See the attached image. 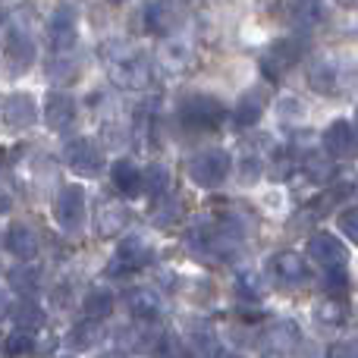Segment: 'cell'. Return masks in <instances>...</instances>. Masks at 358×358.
I'll return each instance as SVG.
<instances>
[{"instance_id":"cell-1","label":"cell","mask_w":358,"mask_h":358,"mask_svg":"<svg viewBox=\"0 0 358 358\" xmlns=\"http://www.w3.org/2000/svg\"><path fill=\"white\" fill-rule=\"evenodd\" d=\"M113 54H107V73L123 88H142L148 82V60L136 54L126 44H110Z\"/></svg>"},{"instance_id":"cell-2","label":"cell","mask_w":358,"mask_h":358,"mask_svg":"<svg viewBox=\"0 0 358 358\" xmlns=\"http://www.w3.org/2000/svg\"><path fill=\"white\" fill-rule=\"evenodd\" d=\"M229 167H233V161H229L227 151L208 148V151H198L189 161V176H192V182L201 185V189H217V185L229 176Z\"/></svg>"},{"instance_id":"cell-3","label":"cell","mask_w":358,"mask_h":358,"mask_svg":"<svg viewBox=\"0 0 358 358\" xmlns=\"http://www.w3.org/2000/svg\"><path fill=\"white\" fill-rule=\"evenodd\" d=\"M179 117L189 129H214L223 123V104L208 94H192L179 104Z\"/></svg>"},{"instance_id":"cell-4","label":"cell","mask_w":358,"mask_h":358,"mask_svg":"<svg viewBox=\"0 0 358 358\" xmlns=\"http://www.w3.org/2000/svg\"><path fill=\"white\" fill-rule=\"evenodd\" d=\"M76 38H79V13H76V6L66 3L57 6L48 22V44L57 54H66V50H73Z\"/></svg>"},{"instance_id":"cell-5","label":"cell","mask_w":358,"mask_h":358,"mask_svg":"<svg viewBox=\"0 0 358 358\" xmlns=\"http://www.w3.org/2000/svg\"><path fill=\"white\" fill-rule=\"evenodd\" d=\"M54 214H57V223H60L66 233H76L85 220V189L76 182L63 185L60 195H57V204H54Z\"/></svg>"},{"instance_id":"cell-6","label":"cell","mask_w":358,"mask_h":358,"mask_svg":"<svg viewBox=\"0 0 358 358\" xmlns=\"http://www.w3.org/2000/svg\"><path fill=\"white\" fill-rule=\"evenodd\" d=\"M63 161L79 176H94L104 167V157H101L98 145H92V138H69L63 145Z\"/></svg>"},{"instance_id":"cell-7","label":"cell","mask_w":358,"mask_h":358,"mask_svg":"<svg viewBox=\"0 0 358 358\" xmlns=\"http://www.w3.org/2000/svg\"><path fill=\"white\" fill-rule=\"evenodd\" d=\"M308 258L317 261L321 267H346L349 261V248L336 239L334 233H315L308 239Z\"/></svg>"},{"instance_id":"cell-8","label":"cell","mask_w":358,"mask_h":358,"mask_svg":"<svg viewBox=\"0 0 358 358\" xmlns=\"http://www.w3.org/2000/svg\"><path fill=\"white\" fill-rule=\"evenodd\" d=\"M299 54H302V44L292 41V38H280V41H273L271 50L264 54L261 69H264L267 79H280L286 69H292V63L299 60Z\"/></svg>"},{"instance_id":"cell-9","label":"cell","mask_w":358,"mask_h":358,"mask_svg":"<svg viewBox=\"0 0 358 358\" xmlns=\"http://www.w3.org/2000/svg\"><path fill=\"white\" fill-rule=\"evenodd\" d=\"M271 273L283 286H299V283H305V280L311 277L308 261H305L302 255H296V252H277L273 255L271 258Z\"/></svg>"},{"instance_id":"cell-10","label":"cell","mask_w":358,"mask_h":358,"mask_svg":"<svg viewBox=\"0 0 358 358\" xmlns=\"http://www.w3.org/2000/svg\"><path fill=\"white\" fill-rule=\"evenodd\" d=\"M35 120H38L35 98H29V94H22V92L3 98V123L10 126V129H29V126H35Z\"/></svg>"},{"instance_id":"cell-11","label":"cell","mask_w":358,"mask_h":358,"mask_svg":"<svg viewBox=\"0 0 358 358\" xmlns=\"http://www.w3.org/2000/svg\"><path fill=\"white\" fill-rule=\"evenodd\" d=\"M148 248H145L142 239H136V236H129V239L120 242L117 255L110 258V264H107V273H129V271H138L142 264H148Z\"/></svg>"},{"instance_id":"cell-12","label":"cell","mask_w":358,"mask_h":358,"mask_svg":"<svg viewBox=\"0 0 358 358\" xmlns=\"http://www.w3.org/2000/svg\"><path fill=\"white\" fill-rule=\"evenodd\" d=\"M73 120H76V101L66 92H50L48 101H44V123L50 129L63 132L66 126H73Z\"/></svg>"},{"instance_id":"cell-13","label":"cell","mask_w":358,"mask_h":358,"mask_svg":"<svg viewBox=\"0 0 358 358\" xmlns=\"http://www.w3.org/2000/svg\"><path fill=\"white\" fill-rule=\"evenodd\" d=\"M126 308H129L136 317L151 321V317H157L164 311V302L151 286H132V289L126 292Z\"/></svg>"},{"instance_id":"cell-14","label":"cell","mask_w":358,"mask_h":358,"mask_svg":"<svg viewBox=\"0 0 358 358\" xmlns=\"http://www.w3.org/2000/svg\"><path fill=\"white\" fill-rule=\"evenodd\" d=\"M324 148H327L330 157L352 155V148H355V129H352V123H346V120H334V123L327 126V132H324Z\"/></svg>"},{"instance_id":"cell-15","label":"cell","mask_w":358,"mask_h":358,"mask_svg":"<svg viewBox=\"0 0 358 358\" xmlns=\"http://www.w3.org/2000/svg\"><path fill=\"white\" fill-rule=\"evenodd\" d=\"M6 248H10V255H16L19 261H31L38 255V236L35 229L22 227V223H13L10 229H6Z\"/></svg>"},{"instance_id":"cell-16","label":"cell","mask_w":358,"mask_h":358,"mask_svg":"<svg viewBox=\"0 0 358 358\" xmlns=\"http://www.w3.org/2000/svg\"><path fill=\"white\" fill-rule=\"evenodd\" d=\"M3 57L6 60H19V69L29 66L31 57H35V50H31V41L25 38V31L13 29V25L3 31Z\"/></svg>"},{"instance_id":"cell-17","label":"cell","mask_w":358,"mask_h":358,"mask_svg":"<svg viewBox=\"0 0 358 358\" xmlns=\"http://www.w3.org/2000/svg\"><path fill=\"white\" fill-rule=\"evenodd\" d=\"M110 179L120 192H126V195H136V192L142 189V170H138L136 161H129V157H123V161L113 164Z\"/></svg>"},{"instance_id":"cell-18","label":"cell","mask_w":358,"mask_h":358,"mask_svg":"<svg viewBox=\"0 0 358 358\" xmlns=\"http://www.w3.org/2000/svg\"><path fill=\"white\" fill-rule=\"evenodd\" d=\"M126 227V208L123 204H104V210L98 214V229L101 236H117Z\"/></svg>"},{"instance_id":"cell-19","label":"cell","mask_w":358,"mask_h":358,"mask_svg":"<svg viewBox=\"0 0 358 358\" xmlns=\"http://www.w3.org/2000/svg\"><path fill=\"white\" fill-rule=\"evenodd\" d=\"M261 117H264V101H261V94H245V98L239 101V107H236V123H239L242 129H248V126H255Z\"/></svg>"},{"instance_id":"cell-20","label":"cell","mask_w":358,"mask_h":358,"mask_svg":"<svg viewBox=\"0 0 358 358\" xmlns=\"http://www.w3.org/2000/svg\"><path fill=\"white\" fill-rule=\"evenodd\" d=\"M113 311V292L110 289H92L85 296V317H107Z\"/></svg>"},{"instance_id":"cell-21","label":"cell","mask_w":358,"mask_h":358,"mask_svg":"<svg viewBox=\"0 0 358 358\" xmlns=\"http://www.w3.org/2000/svg\"><path fill=\"white\" fill-rule=\"evenodd\" d=\"M98 340H101V324H98V317H88L85 324L73 327V334H69V346H76V349H88V346H94Z\"/></svg>"},{"instance_id":"cell-22","label":"cell","mask_w":358,"mask_h":358,"mask_svg":"<svg viewBox=\"0 0 358 358\" xmlns=\"http://www.w3.org/2000/svg\"><path fill=\"white\" fill-rule=\"evenodd\" d=\"M308 79H311V88H315V92H324V94H330V92H334V85H336L334 66H330L327 60L315 63V66H311V73H308Z\"/></svg>"},{"instance_id":"cell-23","label":"cell","mask_w":358,"mask_h":358,"mask_svg":"<svg viewBox=\"0 0 358 358\" xmlns=\"http://www.w3.org/2000/svg\"><path fill=\"white\" fill-rule=\"evenodd\" d=\"M145 29L157 31V35H167L170 29V6L167 3H151L145 10Z\"/></svg>"},{"instance_id":"cell-24","label":"cell","mask_w":358,"mask_h":358,"mask_svg":"<svg viewBox=\"0 0 358 358\" xmlns=\"http://www.w3.org/2000/svg\"><path fill=\"white\" fill-rule=\"evenodd\" d=\"M315 317H317L321 324H330V327H336V324L346 321V305L336 302V299L317 302V305H315Z\"/></svg>"},{"instance_id":"cell-25","label":"cell","mask_w":358,"mask_h":358,"mask_svg":"<svg viewBox=\"0 0 358 358\" xmlns=\"http://www.w3.org/2000/svg\"><path fill=\"white\" fill-rule=\"evenodd\" d=\"M167 185H170V173L161 164H155V167H148L142 173V192H148V195H161V192H167Z\"/></svg>"},{"instance_id":"cell-26","label":"cell","mask_w":358,"mask_h":358,"mask_svg":"<svg viewBox=\"0 0 358 358\" xmlns=\"http://www.w3.org/2000/svg\"><path fill=\"white\" fill-rule=\"evenodd\" d=\"M6 352L10 355H29L35 352V336H31L29 327H19L6 336Z\"/></svg>"},{"instance_id":"cell-27","label":"cell","mask_w":358,"mask_h":358,"mask_svg":"<svg viewBox=\"0 0 358 358\" xmlns=\"http://www.w3.org/2000/svg\"><path fill=\"white\" fill-rule=\"evenodd\" d=\"M349 195H352V185H349V182L346 185H334V189H330L321 201H315V214H327L330 208H336V204H340L343 198H349Z\"/></svg>"},{"instance_id":"cell-28","label":"cell","mask_w":358,"mask_h":358,"mask_svg":"<svg viewBox=\"0 0 358 358\" xmlns=\"http://www.w3.org/2000/svg\"><path fill=\"white\" fill-rule=\"evenodd\" d=\"M336 227H340V233L346 236L352 245H358V204L355 208H346L340 217H336Z\"/></svg>"},{"instance_id":"cell-29","label":"cell","mask_w":358,"mask_h":358,"mask_svg":"<svg viewBox=\"0 0 358 358\" xmlns=\"http://www.w3.org/2000/svg\"><path fill=\"white\" fill-rule=\"evenodd\" d=\"M16 324H19V327H41V324H44V315H41V311H38V305H31V302H22V305H19V308H16Z\"/></svg>"},{"instance_id":"cell-30","label":"cell","mask_w":358,"mask_h":358,"mask_svg":"<svg viewBox=\"0 0 358 358\" xmlns=\"http://www.w3.org/2000/svg\"><path fill=\"white\" fill-rule=\"evenodd\" d=\"M324 283H327L330 292H346L349 289L346 267H324Z\"/></svg>"},{"instance_id":"cell-31","label":"cell","mask_w":358,"mask_h":358,"mask_svg":"<svg viewBox=\"0 0 358 358\" xmlns=\"http://www.w3.org/2000/svg\"><path fill=\"white\" fill-rule=\"evenodd\" d=\"M10 283L16 286V289H22V292H31L35 289V283H38V273L31 271V267H16V271L10 273Z\"/></svg>"},{"instance_id":"cell-32","label":"cell","mask_w":358,"mask_h":358,"mask_svg":"<svg viewBox=\"0 0 358 358\" xmlns=\"http://www.w3.org/2000/svg\"><path fill=\"white\" fill-rule=\"evenodd\" d=\"M317 161H321V157H311V161L305 164V170H308V176H311V179L324 182V179H330V173H334V164H330V161L317 164Z\"/></svg>"},{"instance_id":"cell-33","label":"cell","mask_w":358,"mask_h":358,"mask_svg":"<svg viewBox=\"0 0 358 358\" xmlns=\"http://www.w3.org/2000/svg\"><path fill=\"white\" fill-rule=\"evenodd\" d=\"M302 113H305L302 101H296V98H283V101H280V117H283V120H302Z\"/></svg>"},{"instance_id":"cell-34","label":"cell","mask_w":358,"mask_h":358,"mask_svg":"<svg viewBox=\"0 0 358 358\" xmlns=\"http://www.w3.org/2000/svg\"><path fill=\"white\" fill-rule=\"evenodd\" d=\"M330 355H358V343H336L330 346Z\"/></svg>"},{"instance_id":"cell-35","label":"cell","mask_w":358,"mask_h":358,"mask_svg":"<svg viewBox=\"0 0 358 358\" xmlns=\"http://www.w3.org/2000/svg\"><path fill=\"white\" fill-rule=\"evenodd\" d=\"M10 311H13V305H10V296H6V292L0 289V321H3V317L10 315Z\"/></svg>"},{"instance_id":"cell-36","label":"cell","mask_w":358,"mask_h":358,"mask_svg":"<svg viewBox=\"0 0 358 358\" xmlns=\"http://www.w3.org/2000/svg\"><path fill=\"white\" fill-rule=\"evenodd\" d=\"M355 120H358V110H355Z\"/></svg>"}]
</instances>
